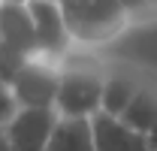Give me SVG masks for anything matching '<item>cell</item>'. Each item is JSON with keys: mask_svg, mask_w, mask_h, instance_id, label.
Returning <instances> with one entry per match:
<instances>
[{"mask_svg": "<svg viewBox=\"0 0 157 151\" xmlns=\"http://www.w3.org/2000/svg\"><path fill=\"white\" fill-rule=\"evenodd\" d=\"M103 85L106 73L97 70H63V82L58 91V109L60 118H94L103 112Z\"/></svg>", "mask_w": 157, "mask_h": 151, "instance_id": "3", "label": "cell"}, {"mask_svg": "<svg viewBox=\"0 0 157 151\" xmlns=\"http://www.w3.org/2000/svg\"><path fill=\"white\" fill-rule=\"evenodd\" d=\"M60 12L73 42L82 48L112 42L133 21L118 0H60Z\"/></svg>", "mask_w": 157, "mask_h": 151, "instance_id": "1", "label": "cell"}, {"mask_svg": "<svg viewBox=\"0 0 157 151\" xmlns=\"http://www.w3.org/2000/svg\"><path fill=\"white\" fill-rule=\"evenodd\" d=\"M94 127V145L97 151H151L145 133L127 127L121 118H112L106 112H97L91 118Z\"/></svg>", "mask_w": 157, "mask_h": 151, "instance_id": "7", "label": "cell"}, {"mask_svg": "<svg viewBox=\"0 0 157 151\" xmlns=\"http://www.w3.org/2000/svg\"><path fill=\"white\" fill-rule=\"evenodd\" d=\"M48 151H97L91 118H60Z\"/></svg>", "mask_w": 157, "mask_h": 151, "instance_id": "9", "label": "cell"}, {"mask_svg": "<svg viewBox=\"0 0 157 151\" xmlns=\"http://www.w3.org/2000/svg\"><path fill=\"white\" fill-rule=\"evenodd\" d=\"M127 127H133L139 133H148L157 127V82H145L142 79V85H139V94L133 97V103H130V109L124 112L121 118Z\"/></svg>", "mask_w": 157, "mask_h": 151, "instance_id": "10", "label": "cell"}, {"mask_svg": "<svg viewBox=\"0 0 157 151\" xmlns=\"http://www.w3.org/2000/svg\"><path fill=\"white\" fill-rule=\"evenodd\" d=\"M0 151H12V148H9V139H6V133H3V130H0Z\"/></svg>", "mask_w": 157, "mask_h": 151, "instance_id": "14", "label": "cell"}, {"mask_svg": "<svg viewBox=\"0 0 157 151\" xmlns=\"http://www.w3.org/2000/svg\"><path fill=\"white\" fill-rule=\"evenodd\" d=\"M63 82V60L48 55H33L18 79L12 82L21 109H55L58 91Z\"/></svg>", "mask_w": 157, "mask_h": 151, "instance_id": "2", "label": "cell"}, {"mask_svg": "<svg viewBox=\"0 0 157 151\" xmlns=\"http://www.w3.org/2000/svg\"><path fill=\"white\" fill-rule=\"evenodd\" d=\"M55 3H60V0H55Z\"/></svg>", "mask_w": 157, "mask_h": 151, "instance_id": "16", "label": "cell"}, {"mask_svg": "<svg viewBox=\"0 0 157 151\" xmlns=\"http://www.w3.org/2000/svg\"><path fill=\"white\" fill-rule=\"evenodd\" d=\"M0 3H30V0H0Z\"/></svg>", "mask_w": 157, "mask_h": 151, "instance_id": "15", "label": "cell"}, {"mask_svg": "<svg viewBox=\"0 0 157 151\" xmlns=\"http://www.w3.org/2000/svg\"><path fill=\"white\" fill-rule=\"evenodd\" d=\"M154 6H157V0H154Z\"/></svg>", "mask_w": 157, "mask_h": 151, "instance_id": "17", "label": "cell"}, {"mask_svg": "<svg viewBox=\"0 0 157 151\" xmlns=\"http://www.w3.org/2000/svg\"><path fill=\"white\" fill-rule=\"evenodd\" d=\"M18 112H21V103H18V97H15V88L0 79V130H6Z\"/></svg>", "mask_w": 157, "mask_h": 151, "instance_id": "11", "label": "cell"}, {"mask_svg": "<svg viewBox=\"0 0 157 151\" xmlns=\"http://www.w3.org/2000/svg\"><path fill=\"white\" fill-rule=\"evenodd\" d=\"M148 145H151V151H157V127L148 133Z\"/></svg>", "mask_w": 157, "mask_h": 151, "instance_id": "13", "label": "cell"}, {"mask_svg": "<svg viewBox=\"0 0 157 151\" xmlns=\"http://www.w3.org/2000/svg\"><path fill=\"white\" fill-rule=\"evenodd\" d=\"M0 45L24 57L39 55L36 27H33L27 3H0Z\"/></svg>", "mask_w": 157, "mask_h": 151, "instance_id": "6", "label": "cell"}, {"mask_svg": "<svg viewBox=\"0 0 157 151\" xmlns=\"http://www.w3.org/2000/svg\"><path fill=\"white\" fill-rule=\"evenodd\" d=\"M60 124L58 109H21L6 127L12 151H48V142Z\"/></svg>", "mask_w": 157, "mask_h": 151, "instance_id": "4", "label": "cell"}, {"mask_svg": "<svg viewBox=\"0 0 157 151\" xmlns=\"http://www.w3.org/2000/svg\"><path fill=\"white\" fill-rule=\"evenodd\" d=\"M142 79L136 73H106V85H103V112L112 118H124L130 109L133 97L139 94Z\"/></svg>", "mask_w": 157, "mask_h": 151, "instance_id": "8", "label": "cell"}, {"mask_svg": "<svg viewBox=\"0 0 157 151\" xmlns=\"http://www.w3.org/2000/svg\"><path fill=\"white\" fill-rule=\"evenodd\" d=\"M127 12H130V18H136V15H142L148 6H154V0H118Z\"/></svg>", "mask_w": 157, "mask_h": 151, "instance_id": "12", "label": "cell"}, {"mask_svg": "<svg viewBox=\"0 0 157 151\" xmlns=\"http://www.w3.org/2000/svg\"><path fill=\"white\" fill-rule=\"evenodd\" d=\"M27 9H30V18H33V27H36L39 55L60 57V60H63V55H67L76 42H73L70 30H67L60 3H55V0H30Z\"/></svg>", "mask_w": 157, "mask_h": 151, "instance_id": "5", "label": "cell"}]
</instances>
